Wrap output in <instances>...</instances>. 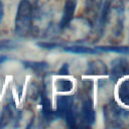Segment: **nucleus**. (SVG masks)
I'll return each instance as SVG.
<instances>
[{
    "label": "nucleus",
    "instance_id": "1",
    "mask_svg": "<svg viewBox=\"0 0 129 129\" xmlns=\"http://www.w3.org/2000/svg\"><path fill=\"white\" fill-rule=\"evenodd\" d=\"M32 18V7L27 0H22L18 6L16 20H15V30L18 35H26L31 27Z\"/></svg>",
    "mask_w": 129,
    "mask_h": 129
},
{
    "label": "nucleus",
    "instance_id": "2",
    "mask_svg": "<svg viewBox=\"0 0 129 129\" xmlns=\"http://www.w3.org/2000/svg\"><path fill=\"white\" fill-rule=\"evenodd\" d=\"M76 6H77V0H67V2L64 4V8H63V13H62V17H61V20H60V24H59L60 28L63 29L71 23V21H72V19L74 17Z\"/></svg>",
    "mask_w": 129,
    "mask_h": 129
},
{
    "label": "nucleus",
    "instance_id": "3",
    "mask_svg": "<svg viewBox=\"0 0 129 129\" xmlns=\"http://www.w3.org/2000/svg\"><path fill=\"white\" fill-rule=\"evenodd\" d=\"M127 67H128V64H127L126 59H123V58L115 59L112 63V70H111V73H110L111 79L115 82L119 78L124 76L126 71H127Z\"/></svg>",
    "mask_w": 129,
    "mask_h": 129
},
{
    "label": "nucleus",
    "instance_id": "4",
    "mask_svg": "<svg viewBox=\"0 0 129 129\" xmlns=\"http://www.w3.org/2000/svg\"><path fill=\"white\" fill-rule=\"evenodd\" d=\"M82 112H83V118H84V121H85L88 125H92V124H94L95 119H96V116H95V112H94V109H93V103H92V100L88 99V100H86V101L83 103V109H82Z\"/></svg>",
    "mask_w": 129,
    "mask_h": 129
},
{
    "label": "nucleus",
    "instance_id": "5",
    "mask_svg": "<svg viewBox=\"0 0 129 129\" xmlns=\"http://www.w3.org/2000/svg\"><path fill=\"white\" fill-rule=\"evenodd\" d=\"M63 49L68 52H72V53H76V54H94V53L98 52V50L96 48H91L88 46H81V45L67 46Z\"/></svg>",
    "mask_w": 129,
    "mask_h": 129
},
{
    "label": "nucleus",
    "instance_id": "6",
    "mask_svg": "<svg viewBox=\"0 0 129 129\" xmlns=\"http://www.w3.org/2000/svg\"><path fill=\"white\" fill-rule=\"evenodd\" d=\"M41 105H42L43 116L45 117V119L51 121V120H53V119L57 116L55 112H52L51 107H50V101H49L45 96H43L42 99H41Z\"/></svg>",
    "mask_w": 129,
    "mask_h": 129
},
{
    "label": "nucleus",
    "instance_id": "7",
    "mask_svg": "<svg viewBox=\"0 0 129 129\" xmlns=\"http://www.w3.org/2000/svg\"><path fill=\"white\" fill-rule=\"evenodd\" d=\"M119 98L121 102L129 106V80L122 83L119 89Z\"/></svg>",
    "mask_w": 129,
    "mask_h": 129
},
{
    "label": "nucleus",
    "instance_id": "8",
    "mask_svg": "<svg viewBox=\"0 0 129 129\" xmlns=\"http://www.w3.org/2000/svg\"><path fill=\"white\" fill-rule=\"evenodd\" d=\"M97 50H102V51H112V52H117V53H122V54H129V46H97L95 47Z\"/></svg>",
    "mask_w": 129,
    "mask_h": 129
},
{
    "label": "nucleus",
    "instance_id": "9",
    "mask_svg": "<svg viewBox=\"0 0 129 129\" xmlns=\"http://www.w3.org/2000/svg\"><path fill=\"white\" fill-rule=\"evenodd\" d=\"M58 92H70L73 89V82L69 79H58L55 83Z\"/></svg>",
    "mask_w": 129,
    "mask_h": 129
},
{
    "label": "nucleus",
    "instance_id": "10",
    "mask_svg": "<svg viewBox=\"0 0 129 129\" xmlns=\"http://www.w3.org/2000/svg\"><path fill=\"white\" fill-rule=\"evenodd\" d=\"M97 63L98 64H96V61H94L90 64V72H92V74H94V75H96V74L106 75L107 69H106L105 64L102 61H97Z\"/></svg>",
    "mask_w": 129,
    "mask_h": 129
},
{
    "label": "nucleus",
    "instance_id": "11",
    "mask_svg": "<svg viewBox=\"0 0 129 129\" xmlns=\"http://www.w3.org/2000/svg\"><path fill=\"white\" fill-rule=\"evenodd\" d=\"M24 63H25V67H27V68H29L33 71H36V72L45 70L47 68V63L42 62V61H40V62L39 61H37V62H35V61H26Z\"/></svg>",
    "mask_w": 129,
    "mask_h": 129
},
{
    "label": "nucleus",
    "instance_id": "12",
    "mask_svg": "<svg viewBox=\"0 0 129 129\" xmlns=\"http://www.w3.org/2000/svg\"><path fill=\"white\" fill-rule=\"evenodd\" d=\"M16 46V43L12 40L6 39V40H0V50L1 49H11Z\"/></svg>",
    "mask_w": 129,
    "mask_h": 129
},
{
    "label": "nucleus",
    "instance_id": "13",
    "mask_svg": "<svg viewBox=\"0 0 129 129\" xmlns=\"http://www.w3.org/2000/svg\"><path fill=\"white\" fill-rule=\"evenodd\" d=\"M38 46H41L43 48H46V49H51V48H55L57 46H59V44H56V43H52V42H38L37 43Z\"/></svg>",
    "mask_w": 129,
    "mask_h": 129
},
{
    "label": "nucleus",
    "instance_id": "14",
    "mask_svg": "<svg viewBox=\"0 0 129 129\" xmlns=\"http://www.w3.org/2000/svg\"><path fill=\"white\" fill-rule=\"evenodd\" d=\"M69 74V64L68 63H64L58 71V75L60 76H66Z\"/></svg>",
    "mask_w": 129,
    "mask_h": 129
},
{
    "label": "nucleus",
    "instance_id": "15",
    "mask_svg": "<svg viewBox=\"0 0 129 129\" xmlns=\"http://www.w3.org/2000/svg\"><path fill=\"white\" fill-rule=\"evenodd\" d=\"M3 14H4V12H3V5H2V2H1V0H0V21L2 20Z\"/></svg>",
    "mask_w": 129,
    "mask_h": 129
},
{
    "label": "nucleus",
    "instance_id": "16",
    "mask_svg": "<svg viewBox=\"0 0 129 129\" xmlns=\"http://www.w3.org/2000/svg\"><path fill=\"white\" fill-rule=\"evenodd\" d=\"M6 59H7V56H6V55H2V54H0V64H1L2 62H4Z\"/></svg>",
    "mask_w": 129,
    "mask_h": 129
}]
</instances>
